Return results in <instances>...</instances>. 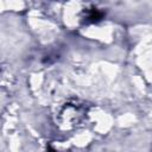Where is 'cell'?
Masks as SVG:
<instances>
[{"instance_id": "6da1fadb", "label": "cell", "mask_w": 152, "mask_h": 152, "mask_svg": "<svg viewBox=\"0 0 152 152\" xmlns=\"http://www.w3.org/2000/svg\"><path fill=\"white\" fill-rule=\"evenodd\" d=\"M102 17H103L102 12H100V11H97V10H91V12L89 13L88 19H89V21L95 23V21H99V20H100Z\"/></svg>"}, {"instance_id": "7a4b0ae2", "label": "cell", "mask_w": 152, "mask_h": 152, "mask_svg": "<svg viewBox=\"0 0 152 152\" xmlns=\"http://www.w3.org/2000/svg\"><path fill=\"white\" fill-rule=\"evenodd\" d=\"M49 152H56L55 150H52V148H49Z\"/></svg>"}]
</instances>
